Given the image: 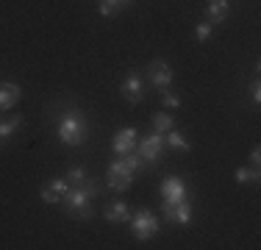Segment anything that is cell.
<instances>
[{"label": "cell", "mask_w": 261, "mask_h": 250, "mask_svg": "<svg viewBox=\"0 0 261 250\" xmlns=\"http://www.w3.org/2000/svg\"><path fill=\"white\" fill-rule=\"evenodd\" d=\"M100 195V189H97L95 181H86V184L81 186H70V192L64 195V211L72 217V220H89L92 217V200Z\"/></svg>", "instance_id": "1"}, {"label": "cell", "mask_w": 261, "mask_h": 250, "mask_svg": "<svg viewBox=\"0 0 261 250\" xmlns=\"http://www.w3.org/2000/svg\"><path fill=\"white\" fill-rule=\"evenodd\" d=\"M145 167V161L139 159V156H134V153H125L122 159H117V161H111L109 164V170H106V178H109V186L114 192H125L130 189V184H134V175Z\"/></svg>", "instance_id": "2"}, {"label": "cell", "mask_w": 261, "mask_h": 250, "mask_svg": "<svg viewBox=\"0 0 261 250\" xmlns=\"http://www.w3.org/2000/svg\"><path fill=\"white\" fill-rule=\"evenodd\" d=\"M56 134H59V142L67 147H81L86 142V120L78 111H67V114L59 117V125H56Z\"/></svg>", "instance_id": "3"}, {"label": "cell", "mask_w": 261, "mask_h": 250, "mask_svg": "<svg viewBox=\"0 0 261 250\" xmlns=\"http://www.w3.org/2000/svg\"><path fill=\"white\" fill-rule=\"evenodd\" d=\"M128 222H130V231H134V236H136L139 242H147V239H153V236L159 234V228H161L159 217L153 214L150 209H139V211H134Z\"/></svg>", "instance_id": "4"}, {"label": "cell", "mask_w": 261, "mask_h": 250, "mask_svg": "<svg viewBox=\"0 0 261 250\" xmlns=\"http://www.w3.org/2000/svg\"><path fill=\"white\" fill-rule=\"evenodd\" d=\"M161 153H164V134H156V131H153L150 136H145V139L139 142V150H136V156L145 161V167L159 164Z\"/></svg>", "instance_id": "5"}, {"label": "cell", "mask_w": 261, "mask_h": 250, "mask_svg": "<svg viewBox=\"0 0 261 250\" xmlns=\"http://www.w3.org/2000/svg\"><path fill=\"white\" fill-rule=\"evenodd\" d=\"M161 200H164V206H175V203H181V200H189V186H186V181L178 178V175L164 178V184H161Z\"/></svg>", "instance_id": "6"}, {"label": "cell", "mask_w": 261, "mask_h": 250, "mask_svg": "<svg viewBox=\"0 0 261 250\" xmlns=\"http://www.w3.org/2000/svg\"><path fill=\"white\" fill-rule=\"evenodd\" d=\"M147 78H150V84L156 86V89H167V86L172 84V67L167 64L164 59H156L147 67Z\"/></svg>", "instance_id": "7"}, {"label": "cell", "mask_w": 261, "mask_h": 250, "mask_svg": "<svg viewBox=\"0 0 261 250\" xmlns=\"http://www.w3.org/2000/svg\"><path fill=\"white\" fill-rule=\"evenodd\" d=\"M120 92H122V97H125L128 103H142V97H145V81H142V75H136V72L125 75Z\"/></svg>", "instance_id": "8"}, {"label": "cell", "mask_w": 261, "mask_h": 250, "mask_svg": "<svg viewBox=\"0 0 261 250\" xmlns=\"http://www.w3.org/2000/svg\"><path fill=\"white\" fill-rule=\"evenodd\" d=\"M136 139H139V131L136 128H122L120 134L114 136V142H111V150H114L117 156H125V153H134V147H136Z\"/></svg>", "instance_id": "9"}, {"label": "cell", "mask_w": 261, "mask_h": 250, "mask_svg": "<svg viewBox=\"0 0 261 250\" xmlns=\"http://www.w3.org/2000/svg\"><path fill=\"white\" fill-rule=\"evenodd\" d=\"M67 192H70V181H64V178H53L47 186H42V189H39V197L45 200V203H61Z\"/></svg>", "instance_id": "10"}, {"label": "cell", "mask_w": 261, "mask_h": 250, "mask_svg": "<svg viewBox=\"0 0 261 250\" xmlns=\"http://www.w3.org/2000/svg\"><path fill=\"white\" fill-rule=\"evenodd\" d=\"M22 97V86L14 84V81H3L0 84V111H9L20 103Z\"/></svg>", "instance_id": "11"}, {"label": "cell", "mask_w": 261, "mask_h": 250, "mask_svg": "<svg viewBox=\"0 0 261 250\" xmlns=\"http://www.w3.org/2000/svg\"><path fill=\"white\" fill-rule=\"evenodd\" d=\"M164 217L172 225H189L192 222V203L189 200H181L175 206H164Z\"/></svg>", "instance_id": "12"}, {"label": "cell", "mask_w": 261, "mask_h": 250, "mask_svg": "<svg viewBox=\"0 0 261 250\" xmlns=\"http://www.w3.org/2000/svg\"><path fill=\"white\" fill-rule=\"evenodd\" d=\"M206 14H208L211 25H220V22L228 20V14H231V3H228V0H208Z\"/></svg>", "instance_id": "13"}, {"label": "cell", "mask_w": 261, "mask_h": 250, "mask_svg": "<svg viewBox=\"0 0 261 250\" xmlns=\"http://www.w3.org/2000/svg\"><path fill=\"white\" fill-rule=\"evenodd\" d=\"M103 217L111 225H120V222H128L130 220V209H128V203L117 200V203H111V206H106V209H103Z\"/></svg>", "instance_id": "14"}, {"label": "cell", "mask_w": 261, "mask_h": 250, "mask_svg": "<svg viewBox=\"0 0 261 250\" xmlns=\"http://www.w3.org/2000/svg\"><path fill=\"white\" fill-rule=\"evenodd\" d=\"M164 145H170L172 150H184V153H189V150H192V145L184 139V134H181L178 128H170V131L164 134Z\"/></svg>", "instance_id": "15"}, {"label": "cell", "mask_w": 261, "mask_h": 250, "mask_svg": "<svg viewBox=\"0 0 261 250\" xmlns=\"http://www.w3.org/2000/svg\"><path fill=\"white\" fill-rule=\"evenodd\" d=\"M22 125V117L17 114V117H11V120H6V122H0V147L6 145V142L11 139V134H14L17 128Z\"/></svg>", "instance_id": "16"}, {"label": "cell", "mask_w": 261, "mask_h": 250, "mask_svg": "<svg viewBox=\"0 0 261 250\" xmlns=\"http://www.w3.org/2000/svg\"><path fill=\"white\" fill-rule=\"evenodd\" d=\"M150 125H153V131H156V134H167L170 128H175V120H172L167 111H159V114H153Z\"/></svg>", "instance_id": "17"}, {"label": "cell", "mask_w": 261, "mask_h": 250, "mask_svg": "<svg viewBox=\"0 0 261 250\" xmlns=\"http://www.w3.org/2000/svg\"><path fill=\"white\" fill-rule=\"evenodd\" d=\"M233 178H236V184H258V170H247V167H236V172H233Z\"/></svg>", "instance_id": "18"}, {"label": "cell", "mask_w": 261, "mask_h": 250, "mask_svg": "<svg viewBox=\"0 0 261 250\" xmlns=\"http://www.w3.org/2000/svg\"><path fill=\"white\" fill-rule=\"evenodd\" d=\"M67 181H70V186H81V184H86V181H89V172H86V167L75 164L70 172H67Z\"/></svg>", "instance_id": "19"}, {"label": "cell", "mask_w": 261, "mask_h": 250, "mask_svg": "<svg viewBox=\"0 0 261 250\" xmlns=\"http://www.w3.org/2000/svg\"><path fill=\"white\" fill-rule=\"evenodd\" d=\"M120 9H122L120 0H100V14L103 17H117V14H120Z\"/></svg>", "instance_id": "20"}, {"label": "cell", "mask_w": 261, "mask_h": 250, "mask_svg": "<svg viewBox=\"0 0 261 250\" xmlns=\"http://www.w3.org/2000/svg\"><path fill=\"white\" fill-rule=\"evenodd\" d=\"M161 103H164V109H178L184 100H181V95H172V92L161 89Z\"/></svg>", "instance_id": "21"}, {"label": "cell", "mask_w": 261, "mask_h": 250, "mask_svg": "<svg viewBox=\"0 0 261 250\" xmlns=\"http://www.w3.org/2000/svg\"><path fill=\"white\" fill-rule=\"evenodd\" d=\"M211 28H214L211 22H200V25L195 28V39H197V42H206L208 36H211Z\"/></svg>", "instance_id": "22"}, {"label": "cell", "mask_w": 261, "mask_h": 250, "mask_svg": "<svg viewBox=\"0 0 261 250\" xmlns=\"http://www.w3.org/2000/svg\"><path fill=\"white\" fill-rule=\"evenodd\" d=\"M258 161H261V147L256 145L250 150V164H253V170H258Z\"/></svg>", "instance_id": "23"}, {"label": "cell", "mask_w": 261, "mask_h": 250, "mask_svg": "<svg viewBox=\"0 0 261 250\" xmlns=\"http://www.w3.org/2000/svg\"><path fill=\"white\" fill-rule=\"evenodd\" d=\"M250 97H253V103H258V100H261V84H258V81H253V84H250Z\"/></svg>", "instance_id": "24"}, {"label": "cell", "mask_w": 261, "mask_h": 250, "mask_svg": "<svg viewBox=\"0 0 261 250\" xmlns=\"http://www.w3.org/2000/svg\"><path fill=\"white\" fill-rule=\"evenodd\" d=\"M120 3H122V6H125V3H134V0H120Z\"/></svg>", "instance_id": "25"}]
</instances>
